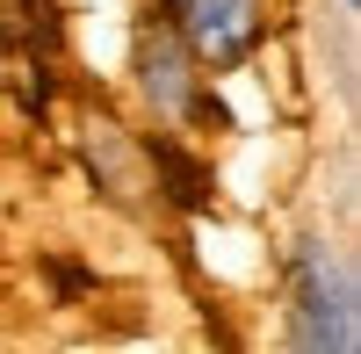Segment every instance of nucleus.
Wrapping results in <instances>:
<instances>
[{"mask_svg": "<svg viewBox=\"0 0 361 354\" xmlns=\"http://www.w3.org/2000/svg\"><path fill=\"white\" fill-rule=\"evenodd\" d=\"M137 73H145V94H152V109H166V116H180L188 109V44L180 37H145V51H137Z\"/></svg>", "mask_w": 361, "mask_h": 354, "instance_id": "nucleus-3", "label": "nucleus"}, {"mask_svg": "<svg viewBox=\"0 0 361 354\" xmlns=\"http://www.w3.org/2000/svg\"><path fill=\"white\" fill-rule=\"evenodd\" d=\"M180 44L202 66H238L260 37V0H180Z\"/></svg>", "mask_w": 361, "mask_h": 354, "instance_id": "nucleus-2", "label": "nucleus"}, {"mask_svg": "<svg viewBox=\"0 0 361 354\" xmlns=\"http://www.w3.org/2000/svg\"><path fill=\"white\" fill-rule=\"evenodd\" d=\"M354 8H361V0H340V15H354Z\"/></svg>", "mask_w": 361, "mask_h": 354, "instance_id": "nucleus-4", "label": "nucleus"}, {"mask_svg": "<svg viewBox=\"0 0 361 354\" xmlns=\"http://www.w3.org/2000/svg\"><path fill=\"white\" fill-rule=\"evenodd\" d=\"M354 260L333 246H311L296 260V347L318 354H354L361 347V318H354Z\"/></svg>", "mask_w": 361, "mask_h": 354, "instance_id": "nucleus-1", "label": "nucleus"}]
</instances>
